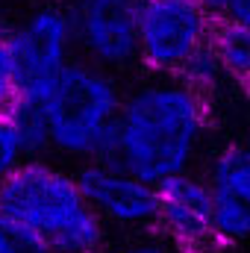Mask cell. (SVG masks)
<instances>
[{"label":"cell","instance_id":"obj_1","mask_svg":"<svg viewBox=\"0 0 250 253\" xmlns=\"http://www.w3.org/2000/svg\"><path fill=\"white\" fill-rule=\"evenodd\" d=\"M212 103L180 77H141L124 88L112 162L159 186L197 168L212 138Z\"/></svg>","mask_w":250,"mask_h":253},{"label":"cell","instance_id":"obj_2","mask_svg":"<svg viewBox=\"0 0 250 253\" xmlns=\"http://www.w3.org/2000/svg\"><path fill=\"white\" fill-rule=\"evenodd\" d=\"M0 212L44 253H103L106 227L85 203L74 171L24 159L0 177Z\"/></svg>","mask_w":250,"mask_h":253},{"label":"cell","instance_id":"obj_3","mask_svg":"<svg viewBox=\"0 0 250 253\" xmlns=\"http://www.w3.org/2000/svg\"><path fill=\"white\" fill-rule=\"evenodd\" d=\"M121 97L124 85L118 74L74 59L42 94L50 156L77 165L112 159Z\"/></svg>","mask_w":250,"mask_h":253},{"label":"cell","instance_id":"obj_4","mask_svg":"<svg viewBox=\"0 0 250 253\" xmlns=\"http://www.w3.org/2000/svg\"><path fill=\"white\" fill-rule=\"evenodd\" d=\"M215 18L200 0H141L138 6V65L153 77H180L209 47Z\"/></svg>","mask_w":250,"mask_h":253},{"label":"cell","instance_id":"obj_5","mask_svg":"<svg viewBox=\"0 0 250 253\" xmlns=\"http://www.w3.org/2000/svg\"><path fill=\"white\" fill-rule=\"evenodd\" d=\"M138 6L141 0H71L68 21L74 36V56L126 74L138 65Z\"/></svg>","mask_w":250,"mask_h":253},{"label":"cell","instance_id":"obj_6","mask_svg":"<svg viewBox=\"0 0 250 253\" xmlns=\"http://www.w3.org/2000/svg\"><path fill=\"white\" fill-rule=\"evenodd\" d=\"M21 71L24 97H42L74 62V36L65 6H30L12 27H3Z\"/></svg>","mask_w":250,"mask_h":253},{"label":"cell","instance_id":"obj_7","mask_svg":"<svg viewBox=\"0 0 250 253\" xmlns=\"http://www.w3.org/2000/svg\"><path fill=\"white\" fill-rule=\"evenodd\" d=\"M77 186L83 191L91 212L109 230L147 233L156 221V186L144 183L141 177L124 171L112 159L106 162H85L74 171Z\"/></svg>","mask_w":250,"mask_h":253},{"label":"cell","instance_id":"obj_8","mask_svg":"<svg viewBox=\"0 0 250 253\" xmlns=\"http://www.w3.org/2000/svg\"><path fill=\"white\" fill-rule=\"evenodd\" d=\"M153 230L177 253L221 251L212 230V194L197 171L177 174L156 186Z\"/></svg>","mask_w":250,"mask_h":253},{"label":"cell","instance_id":"obj_9","mask_svg":"<svg viewBox=\"0 0 250 253\" xmlns=\"http://www.w3.org/2000/svg\"><path fill=\"white\" fill-rule=\"evenodd\" d=\"M212 194V230L218 248H236L250 233V153L242 141L221 144L200 174Z\"/></svg>","mask_w":250,"mask_h":253},{"label":"cell","instance_id":"obj_10","mask_svg":"<svg viewBox=\"0 0 250 253\" xmlns=\"http://www.w3.org/2000/svg\"><path fill=\"white\" fill-rule=\"evenodd\" d=\"M209 50L218 59L236 91L248 88L250 77V30L248 21H215L209 36Z\"/></svg>","mask_w":250,"mask_h":253},{"label":"cell","instance_id":"obj_11","mask_svg":"<svg viewBox=\"0 0 250 253\" xmlns=\"http://www.w3.org/2000/svg\"><path fill=\"white\" fill-rule=\"evenodd\" d=\"M9 124L21 144L24 159H47L50 156V135H47V115L42 97H21L9 112Z\"/></svg>","mask_w":250,"mask_h":253},{"label":"cell","instance_id":"obj_12","mask_svg":"<svg viewBox=\"0 0 250 253\" xmlns=\"http://www.w3.org/2000/svg\"><path fill=\"white\" fill-rule=\"evenodd\" d=\"M180 80L186 83L191 91H197L200 97H206L212 106L227 94V91H236L233 85H230V80H227V74L221 71V65L218 59L212 56V50L206 47V50H200L191 62L183 68V74H180Z\"/></svg>","mask_w":250,"mask_h":253},{"label":"cell","instance_id":"obj_13","mask_svg":"<svg viewBox=\"0 0 250 253\" xmlns=\"http://www.w3.org/2000/svg\"><path fill=\"white\" fill-rule=\"evenodd\" d=\"M24 97V88H21V71L18 62L12 56V47L0 30V115H6L18 100Z\"/></svg>","mask_w":250,"mask_h":253},{"label":"cell","instance_id":"obj_14","mask_svg":"<svg viewBox=\"0 0 250 253\" xmlns=\"http://www.w3.org/2000/svg\"><path fill=\"white\" fill-rule=\"evenodd\" d=\"M21 162H24V153H21V144L15 138V129L6 115H0V177L9 174L12 168H18Z\"/></svg>","mask_w":250,"mask_h":253},{"label":"cell","instance_id":"obj_15","mask_svg":"<svg viewBox=\"0 0 250 253\" xmlns=\"http://www.w3.org/2000/svg\"><path fill=\"white\" fill-rule=\"evenodd\" d=\"M0 253H44L33 239H27L18 227H12L0 212Z\"/></svg>","mask_w":250,"mask_h":253},{"label":"cell","instance_id":"obj_16","mask_svg":"<svg viewBox=\"0 0 250 253\" xmlns=\"http://www.w3.org/2000/svg\"><path fill=\"white\" fill-rule=\"evenodd\" d=\"M215 21H250V0H200Z\"/></svg>","mask_w":250,"mask_h":253},{"label":"cell","instance_id":"obj_17","mask_svg":"<svg viewBox=\"0 0 250 253\" xmlns=\"http://www.w3.org/2000/svg\"><path fill=\"white\" fill-rule=\"evenodd\" d=\"M109 253H177L171 245H165L159 236H144V239H135V242H126L121 248Z\"/></svg>","mask_w":250,"mask_h":253},{"label":"cell","instance_id":"obj_18","mask_svg":"<svg viewBox=\"0 0 250 253\" xmlns=\"http://www.w3.org/2000/svg\"><path fill=\"white\" fill-rule=\"evenodd\" d=\"M33 6H68L71 0H30Z\"/></svg>","mask_w":250,"mask_h":253},{"label":"cell","instance_id":"obj_19","mask_svg":"<svg viewBox=\"0 0 250 253\" xmlns=\"http://www.w3.org/2000/svg\"><path fill=\"white\" fill-rule=\"evenodd\" d=\"M206 253H221V251H206Z\"/></svg>","mask_w":250,"mask_h":253},{"label":"cell","instance_id":"obj_20","mask_svg":"<svg viewBox=\"0 0 250 253\" xmlns=\"http://www.w3.org/2000/svg\"><path fill=\"white\" fill-rule=\"evenodd\" d=\"M0 30H3V24H0Z\"/></svg>","mask_w":250,"mask_h":253}]
</instances>
